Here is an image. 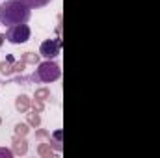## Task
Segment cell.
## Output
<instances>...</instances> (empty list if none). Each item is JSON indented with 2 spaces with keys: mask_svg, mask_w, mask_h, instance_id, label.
<instances>
[{
  "mask_svg": "<svg viewBox=\"0 0 160 158\" xmlns=\"http://www.w3.org/2000/svg\"><path fill=\"white\" fill-rule=\"evenodd\" d=\"M30 26L26 24V22H22V24H13V26H9V30L6 32V39L9 41L11 45H22V43H26V41L30 39Z\"/></svg>",
  "mask_w": 160,
  "mask_h": 158,
  "instance_id": "3",
  "label": "cell"
},
{
  "mask_svg": "<svg viewBox=\"0 0 160 158\" xmlns=\"http://www.w3.org/2000/svg\"><path fill=\"white\" fill-rule=\"evenodd\" d=\"M60 77H62V69H60V65L54 63V62H50V60L39 63L38 73L34 75V78L39 80V82H54V80H58Z\"/></svg>",
  "mask_w": 160,
  "mask_h": 158,
  "instance_id": "2",
  "label": "cell"
},
{
  "mask_svg": "<svg viewBox=\"0 0 160 158\" xmlns=\"http://www.w3.org/2000/svg\"><path fill=\"white\" fill-rule=\"evenodd\" d=\"M15 155L11 149H6V147H0V156H6V158H11Z\"/></svg>",
  "mask_w": 160,
  "mask_h": 158,
  "instance_id": "16",
  "label": "cell"
},
{
  "mask_svg": "<svg viewBox=\"0 0 160 158\" xmlns=\"http://www.w3.org/2000/svg\"><path fill=\"white\" fill-rule=\"evenodd\" d=\"M30 9L22 0H6L0 4V21L2 24L13 26V24H22L30 19Z\"/></svg>",
  "mask_w": 160,
  "mask_h": 158,
  "instance_id": "1",
  "label": "cell"
},
{
  "mask_svg": "<svg viewBox=\"0 0 160 158\" xmlns=\"http://www.w3.org/2000/svg\"><path fill=\"white\" fill-rule=\"evenodd\" d=\"M0 24H2V21H0Z\"/></svg>",
  "mask_w": 160,
  "mask_h": 158,
  "instance_id": "20",
  "label": "cell"
},
{
  "mask_svg": "<svg viewBox=\"0 0 160 158\" xmlns=\"http://www.w3.org/2000/svg\"><path fill=\"white\" fill-rule=\"evenodd\" d=\"M28 126H30L28 123H17V125H15V136L24 138V136L30 132V128H28Z\"/></svg>",
  "mask_w": 160,
  "mask_h": 158,
  "instance_id": "11",
  "label": "cell"
},
{
  "mask_svg": "<svg viewBox=\"0 0 160 158\" xmlns=\"http://www.w3.org/2000/svg\"><path fill=\"white\" fill-rule=\"evenodd\" d=\"M28 7H43V6H47L50 0H22Z\"/></svg>",
  "mask_w": 160,
  "mask_h": 158,
  "instance_id": "14",
  "label": "cell"
},
{
  "mask_svg": "<svg viewBox=\"0 0 160 158\" xmlns=\"http://www.w3.org/2000/svg\"><path fill=\"white\" fill-rule=\"evenodd\" d=\"M24 67H26V63L22 62V60H15L13 56H6V60L4 62H0V71H2V75H13V73H22L24 71Z\"/></svg>",
  "mask_w": 160,
  "mask_h": 158,
  "instance_id": "4",
  "label": "cell"
},
{
  "mask_svg": "<svg viewBox=\"0 0 160 158\" xmlns=\"http://www.w3.org/2000/svg\"><path fill=\"white\" fill-rule=\"evenodd\" d=\"M50 143H52V147L56 149V151H62V130H54L52 134H50Z\"/></svg>",
  "mask_w": 160,
  "mask_h": 158,
  "instance_id": "8",
  "label": "cell"
},
{
  "mask_svg": "<svg viewBox=\"0 0 160 158\" xmlns=\"http://www.w3.org/2000/svg\"><path fill=\"white\" fill-rule=\"evenodd\" d=\"M0 125H2V117H0Z\"/></svg>",
  "mask_w": 160,
  "mask_h": 158,
  "instance_id": "19",
  "label": "cell"
},
{
  "mask_svg": "<svg viewBox=\"0 0 160 158\" xmlns=\"http://www.w3.org/2000/svg\"><path fill=\"white\" fill-rule=\"evenodd\" d=\"M13 153H15V155H26V153H28V141H26L24 138L15 136V138H13Z\"/></svg>",
  "mask_w": 160,
  "mask_h": 158,
  "instance_id": "7",
  "label": "cell"
},
{
  "mask_svg": "<svg viewBox=\"0 0 160 158\" xmlns=\"http://www.w3.org/2000/svg\"><path fill=\"white\" fill-rule=\"evenodd\" d=\"M26 119H28V125L30 126H39L41 125V117H39V112H32V114H26Z\"/></svg>",
  "mask_w": 160,
  "mask_h": 158,
  "instance_id": "13",
  "label": "cell"
},
{
  "mask_svg": "<svg viewBox=\"0 0 160 158\" xmlns=\"http://www.w3.org/2000/svg\"><path fill=\"white\" fill-rule=\"evenodd\" d=\"M34 99H38V101H47V99H50V89L48 87H39V89H36V95H34Z\"/></svg>",
  "mask_w": 160,
  "mask_h": 158,
  "instance_id": "12",
  "label": "cell"
},
{
  "mask_svg": "<svg viewBox=\"0 0 160 158\" xmlns=\"http://www.w3.org/2000/svg\"><path fill=\"white\" fill-rule=\"evenodd\" d=\"M38 138H50V134H48L47 130H39V132H38Z\"/></svg>",
  "mask_w": 160,
  "mask_h": 158,
  "instance_id": "17",
  "label": "cell"
},
{
  "mask_svg": "<svg viewBox=\"0 0 160 158\" xmlns=\"http://www.w3.org/2000/svg\"><path fill=\"white\" fill-rule=\"evenodd\" d=\"M21 60H22L26 65H38V63H39V54H34V52H24Z\"/></svg>",
  "mask_w": 160,
  "mask_h": 158,
  "instance_id": "9",
  "label": "cell"
},
{
  "mask_svg": "<svg viewBox=\"0 0 160 158\" xmlns=\"http://www.w3.org/2000/svg\"><path fill=\"white\" fill-rule=\"evenodd\" d=\"M38 153H39V156H43V158H52V156H54L50 143H39V147H38Z\"/></svg>",
  "mask_w": 160,
  "mask_h": 158,
  "instance_id": "10",
  "label": "cell"
},
{
  "mask_svg": "<svg viewBox=\"0 0 160 158\" xmlns=\"http://www.w3.org/2000/svg\"><path fill=\"white\" fill-rule=\"evenodd\" d=\"M4 41H6V36H2V34H0V47L4 45Z\"/></svg>",
  "mask_w": 160,
  "mask_h": 158,
  "instance_id": "18",
  "label": "cell"
},
{
  "mask_svg": "<svg viewBox=\"0 0 160 158\" xmlns=\"http://www.w3.org/2000/svg\"><path fill=\"white\" fill-rule=\"evenodd\" d=\"M15 108H17V112L26 114V112L32 108V99H30L28 95H19V97L15 99Z\"/></svg>",
  "mask_w": 160,
  "mask_h": 158,
  "instance_id": "6",
  "label": "cell"
},
{
  "mask_svg": "<svg viewBox=\"0 0 160 158\" xmlns=\"http://www.w3.org/2000/svg\"><path fill=\"white\" fill-rule=\"evenodd\" d=\"M32 108H34V110H36V112H43V110H45V104H43V101H38V99H36V101H34V102H32Z\"/></svg>",
  "mask_w": 160,
  "mask_h": 158,
  "instance_id": "15",
  "label": "cell"
},
{
  "mask_svg": "<svg viewBox=\"0 0 160 158\" xmlns=\"http://www.w3.org/2000/svg\"><path fill=\"white\" fill-rule=\"evenodd\" d=\"M60 48H62V41L60 39H45L39 47V54L45 56L47 60H52L60 54Z\"/></svg>",
  "mask_w": 160,
  "mask_h": 158,
  "instance_id": "5",
  "label": "cell"
}]
</instances>
